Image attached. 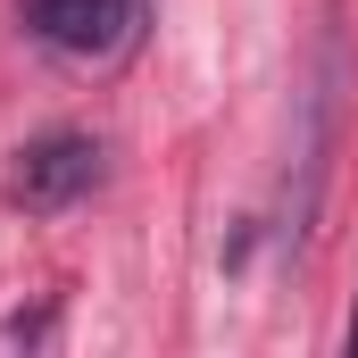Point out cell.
<instances>
[{
	"mask_svg": "<svg viewBox=\"0 0 358 358\" xmlns=\"http://www.w3.org/2000/svg\"><path fill=\"white\" fill-rule=\"evenodd\" d=\"M142 17V0H34V34L50 50H108L125 42Z\"/></svg>",
	"mask_w": 358,
	"mask_h": 358,
	"instance_id": "7a4b0ae2",
	"label": "cell"
},
{
	"mask_svg": "<svg viewBox=\"0 0 358 358\" xmlns=\"http://www.w3.org/2000/svg\"><path fill=\"white\" fill-rule=\"evenodd\" d=\"M350 358H358V308H350Z\"/></svg>",
	"mask_w": 358,
	"mask_h": 358,
	"instance_id": "3957f363",
	"label": "cell"
},
{
	"mask_svg": "<svg viewBox=\"0 0 358 358\" xmlns=\"http://www.w3.org/2000/svg\"><path fill=\"white\" fill-rule=\"evenodd\" d=\"M92 183H100V142L92 134H34L17 159H8V208H25V217H59V208H76Z\"/></svg>",
	"mask_w": 358,
	"mask_h": 358,
	"instance_id": "6da1fadb",
	"label": "cell"
}]
</instances>
